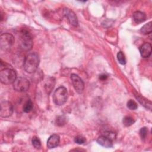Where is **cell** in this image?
<instances>
[{
	"instance_id": "26",
	"label": "cell",
	"mask_w": 152,
	"mask_h": 152,
	"mask_svg": "<svg viewBox=\"0 0 152 152\" xmlns=\"http://www.w3.org/2000/svg\"><path fill=\"white\" fill-rule=\"evenodd\" d=\"M107 78V75L104 74H102L99 75V79L102 80V81L106 80Z\"/></svg>"
},
{
	"instance_id": "20",
	"label": "cell",
	"mask_w": 152,
	"mask_h": 152,
	"mask_svg": "<svg viewBox=\"0 0 152 152\" xmlns=\"http://www.w3.org/2000/svg\"><path fill=\"white\" fill-rule=\"evenodd\" d=\"M31 142L34 147L36 149H40L41 147V142L39 138L37 137H33L31 140Z\"/></svg>"
},
{
	"instance_id": "7",
	"label": "cell",
	"mask_w": 152,
	"mask_h": 152,
	"mask_svg": "<svg viewBox=\"0 0 152 152\" xmlns=\"http://www.w3.org/2000/svg\"><path fill=\"white\" fill-rule=\"evenodd\" d=\"M13 113V106L11 102L2 101L1 103L0 115L2 118H8Z\"/></svg>"
},
{
	"instance_id": "19",
	"label": "cell",
	"mask_w": 152,
	"mask_h": 152,
	"mask_svg": "<svg viewBox=\"0 0 152 152\" xmlns=\"http://www.w3.org/2000/svg\"><path fill=\"white\" fill-rule=\"evenodd\" d=\"M66 118L64 115L58 116L55 121L56 125L58 126H59L64 125L66 124Z\"/></svg>"
},
{
	"instance_id": "9",
	"label": "cell",
	"mask_w": 152,
	"mask_h": 152,
	"mask_svg": "<svg viewBox=\"0 0 152 152\" xmlns=\"http://www.w3.org/2000/svg\"><path fill=\"white\" fill-rule=\"evenodd\" d=\"M64 15L67 18L69 23L72 25L73 26H78V19L77 16L75 15V13L71 11L70 9L65 8L63 10Z\"/></svg>"
},
{
	"instance_id": "15",
	"label": "cell",
	"mask_w": 152,
	"mask_h": 152,
	"mask_svg": "<svg viewBox=\"0 0 152 152\" xmlns=\"http://www.w3.org/2000/svg\"><path fill=\"white\" fill-rule=\"evenodd\" d=\"M140 31L143 34H148L151 33L152 31V27H151V22L150 21L148 23L144 24L141 28Z\"/></svg>"
},
{
	"instance_id": "12",
	"label": "cell",
	"mask_w": 152,
	"mask_h": 152,
	"mask_svg": "<svg viewBox=\"0 0 152 152\" xmlns=\"http://www.w3.org/2000/svg\"><path fill=\"white\" fill-rule=\"evenodd\" d=\"M97 142L101 146L105 148H111L113 146V141L103 135L97 138Z\"/></svg>"
},
{
	"instance_id": "2",
	"label": "cell",
	"mask_w": 152,
	"mask_h": 152,
	"mask_svg": "<svg viewBox=\"0 0 152 152\" xmlns=\"http://www.w3.org/2000/svg\"><path fill=\"white\" fill-rule=\"evenodd\" d=\"M19 46L24 51L30 50L33 46V39L30 34L26 30H23L20 35Z\"/></svg>"
},
{
	"instance_id": "24",
	"label": "cell",
	"mask_w": 152,
	"mask_h": 152,
	"mask_svg": "<svg viewBox=\"0 0 152 152\" xmlns=\"http://www.w3.org/2000/svg\"><path fill=\"white\" fill-rule=\"evenodd\" d=\"M147 133H148V129L146 127H142L140 129V132H139V134L140 137L141 138L142 140H144L147 135Z\"/></svg>"
},
{
	"instance_id": "4",
	"label": "cell",
	"mask_w": 152,
	"mask_h": 152,
	"mask_svg": "<svg viewBox=\"0 0 152 152\" xmlns=\"http://www.w3.org/2000/svg\"><path fill=\"white\" fill-rule=\"evenodd\" d=\"M68 97V92L65 87L61 86L58 87L53 93V100L54 103L58 106L64 104Z\"/></svg>"
},
{
	"instance_id": "5",
	"label": "cell",
	"mask_w": 152,
	"mask_h": 152,
	"mask_svg": "<svg viewBox=\"0 0 152 152\" xmlns=\"http://www.w3.org/2000/svg\"><path fill=\"white\" fill-rule=\"evenodd\" d=\"M15 42L14 37L10 33H3L0 36V48L2 50L7 51L10 50Z\"/></svg>"
},
{
	"instance_id": "13",
	"label": "cell",
	"mask_w": 152,
	"mask_h": 152,
	"mask_svg": "<svg viewBox=\"0 0 152 152\" xmlns=\"http://www.w3.org/2000/svg\"><path fill=\"white\" fill-rule=\"evenodd\" d=\"M134 21L136 23H141L146 20V15L145 13L141 11H135L132 14Z\"/></svg>"
},
{
	"instance_id": "8",
	"label": "cell",
	"mask_w": 152,
	"mask_h": 152,
	"mask_svg": "<svg viewBox=\"0 0 152 152\" xmlns=\"http://www.w3.org/2000/svg\"><path fill=\"white\" fill-rule=\"evenodd\" d=\"M71 79L75 90L79 94L81 93L84 88V84L83 80L75 74H71Z\"/></svg>"
},
{
	"instance_id": "6",
	"label": "cell",
	"mask_w": 152,
	"mask_h": 152,
	"mask_svg": "<svg viewBox=\"0 0 152 152\" xmlns=\"http://www.w3.org/2000/svg\"><path fill=\"white\" fill-rule=\"evenodd\" d=\"M14 89L18 92L27 91L30 87L29 81L24 77L17 78L13 83Z\"/></svg>"
},
{
	"instance_id": "10",
	"label": "cell",
	"mask_w": 152,
	"mask_h": 152,
	"mask_svg": "<svg viewBox=\"0 0 152 152\" xmlns=\"http://www.w3.org/2000/svg\"><path fill=\"white\" fill-rule=\"evenodd\" d=\"M139 49L141 56L142 58H148L151 53V45L150 43L145 42L140 47Z\"/></svg>"
},
{
	"instance_id": "25",
	"label": "cell",
	"mask_w": 152,
	"mask_h": 152,
	"mask_svg": "<svg viewBox=\"0 0 152 152\" xmlns=\"http://www.w3.org/2000/svg\"><path fill=\"white\" fill-rule=\"evenodd\" d=\"M103 135L108 137L109 138H110V140H112V141L116 138V134L113 132H110V131H106L104 132Z\"/></svg>"
},
{
	"instance_id": "14",
	"label": "cell",
	"mask_w": 152,
	"mask_h": 152,
	"mask_svg": "<svg viewBox=\"0 0 152 152\" xmlns=\"http://www.w3.org/2000/svg\"><path fill=\"white\" fill-rule=\"evenodd\" d=\"M138 100L140 102V103L143 105L144 107H145L147 109H148L149 110H151V103L150 101H148L146 99L140 96H138L136 97Z\"/></svg>"
},
{
	"instance_id": "1",
	"label": "cell",
	"mask_w": 152,
	"mask_h": 152,
	"mask_svg": "<svg viewBox=\"0 0 152 152\" xmlns=\"http://www.w3.org/2000/svg\"><path fill=\"white\" fill-rule=\"evenodd\" d=\"M39 56L36 52L29 53L25 58L23 66L28 73H34L37 69L39 65Z\"/></svg>"
},
{
	"instance_id": "16",
	"label": "cell",
	"mask_w": 152,
	"mask_h": 152,
	"mask_svg": "<svg viewBox=\"0 0 152 152\" xmlns=\"http://www.w3.org/2000/svg\"><path fill=\"white\" fill-rule=\"evenodd\" d=\"M54 83H55V81L53 78H49L48 80V81L46 82L45 84V88L46 89V91L48 93H50L52 90L53 89L54 86Z\"/></svg>"
},
{
	"instance_id": "11",
	"label": "cell",
	"mask_w": 152,
	"mask_h": 152,
	"mask_svg": "<svg viewBox=\"0 0 152 152\" xmlns=\"http://www.w3.org/2000/svg\"><path fill=\"white\" fill-rule=\"evenodd\" d=\"M60 141L59 136L57 134H53L50 136L47 141V147L49 149L56 147Z\"/></svg>"
},
{
	"instance_id": "3",
	"label": "cell",
	"mask_w": 152,
	"mask_h": 152,
	"mask_svg": "<svg viewBox=\"0 0 152 152\" xmlns=\"http://www.w3.org/2000/svg\"><path fill=\"white\" fill-rule=\"evenodd\" d=\"M17 78L15 71L10 68H5L1 70L0 72V80L4 84H13Z\"/></svg>"
},
{
	"instance_id": "21",
	"label": "cell",
	"mask_w": 152,
	"mask_h": 152,
	"mask_svg": "<svg viewBox=\"0 0 152 152\" xmlns=\"http://www.w3.org/2000/svg\"><path fill=\"white\" fill-rule=\"evenodd\" d=\"M117 59L118 62L122 64V65H124L126 64V58L125 56L124 55V54L122 52L119 51L118 53H117Z\"/></svg>"
},
{
	"instance_id": "18",
	"label": "cell",
	"mask_w": 152,
	"mask_h": 152,
	"mask_svg": "<svg viewBox=\"0 0 152 152\" xmlns=\"http://www.w3.org/2000/svg\"><path fill=\"white\" fill-rule=\"evenodd\" d=\"M134 122H135L134 119L131 116H125L122 120L123 124L126 126H129L132 125L134 123Z\"/></svg>"
},
{
	"instance_id": "17",
	"label": "cell",
	"mask_w": 152,
	"mask_h": 152,
	"mask_svg": "<svg viewBox=\"0 0 152 152\" xmlns=\"http://www.w3.org/2000/svg\"><path fill=\"white\" fill-rule=\"evenodd\" d=\"M33 103L31 102V100H28L24 104L23 106V110L24 112L26 113H28L30 112L32 109H33Z\"/></svg>"
},
{
	"instance_id": "22",
	"label": "cell",
	"mask_w": 152,
	"mask_h": 152,
	"mask_svg": "<svg viewBox=\"0 0 152 152\" xmlns=\"http://www.w3.org/2000/svg\"><path fill=\"white\" fill-rule=\"evenodd\" d=\"M127 107L130 110H135L138 107L137 103L133 100H129L127 102Z\"/></svg>"
},
{
	"instance_id": "23",
	"label": "cell",
	"mask_w": 152,
	"mask_h": 152,
	"mask_svg": "<svg viewBox=\"0 0 152 152\" xmlns=\"http://www.w3.org/2000/svg\"><path fill=\"white\" fill-rule=\"evenodd\" d=\"M74 142L78 144H83L86 142V139L85 137L81 135H78L74 138Z\"/></svg>"
}]
</instances>
